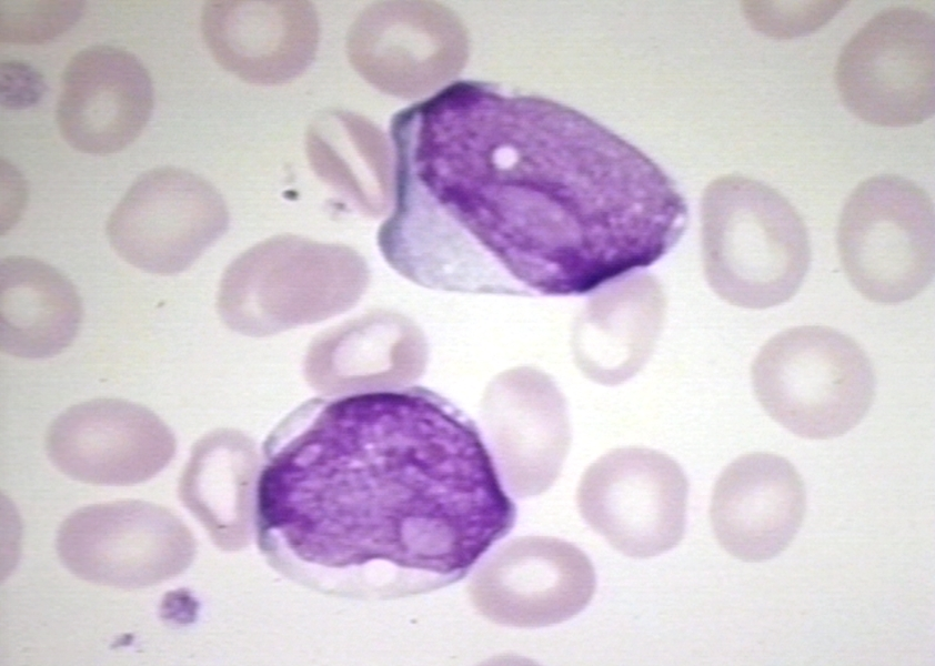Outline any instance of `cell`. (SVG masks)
Listing matches in <instances>:
<instances>
[{"mask_svg":"<svg viewBox=\"0 0 935 666\" xmlns=\"http://www.w3.org/2000/svg\"><path fill=\"white\" fill-rule=\"evenodd\" d=\"M258 548L324 595L382 601L463 579L516 507L475 422L422 386L314 397L262 446Z\"/></svg>","mask_w":935,"mask_h":666,"instance_id":"6da1fadb","label":"cell"},{"mask_svg":"<svg viewBox=\"0 0 935 666\" xmlns=\"http://www.w3.org/2000/svg\"><path fill=\"white\" fill-rule=\"evenodd\" d=\"M496 115L462 212L479 294H585L680 241L686 203L635 147L542 99L503 98Z\"/></svg>","mask_w":935,"mask_h":666,"instance_id":"7a4b0ae2","label":"cell"},{"mask_svg":"<svg viewBox=\"0 0 935 666\" xmlns=\"http://www.w3.org/2000/svg\"><path fill=\"white\" fill-rule=\"evenodd\" d=\"M702 260L711 289L752 310L790 301L808 272L812 251L802 216L773 188L727 175L704 192Z\"/></svg>","mask_w":935,"mask_h":666,"instance_id":"3957f363","label":"cell"},{"mask_svg":"<svg viewBox=\"0 0 935 666\" xmlns=\"http://www.w3.org/2000/svg\"><path fill=\"white\" fill-rule=\"evenodd\" d=\"M756 400L776 423L808 440L854 428L871 408L875 374L851 336L825 325H801L771 337L755 356Z\"/></svg>","mask_w":935,"mask_h":666,"instance_id":"277c9868","label":"cell"},{"mask_svg":"<svg viewBox=\"0 0 935 666\" xmlns=\"http://www.w3.org/2000/svg\"><path fill=\"white\" fill-rule=\"evenodd\" d=\"M844 272L865 299L896 304L914 299L934 276V205L925 190L897 174L861 182L837 226Z\"/></svg>","mask_w":935,"mask_h":666,"instance_id":"5b68a950","label":"cell"},{"mask_svg":"<svg viewBox=\"0 0 935 666\" xmlns=\"http://www.w3.org/2000/svg\"><path fill=\"white\" fill-rule=\"evenodd\" d=\"M935 24L912 7H891L868 20L844 46L835 83L846 109L877 127L922 123L935 107Z\"/></svg>","mask_w":935,"mask_h":666,"instance_id":"8992f818","label":"cell"},{"mask_svg":"<svg viewBox=\"0 0 935 666\" xmlns=\"http://www.w3.org/2000/svg\"><path fill=\"white\" fill-rule=\"evenodd\" d=\"M192 538L165 507L140 500L82 506L59 526L56 551L80 579L117 588L157 585L190 562Z\"/></svg>","mask_w":935,"mask_h":666,"instance_id":"52a82bcc","label":"cell"},{"mask_svg":"<svg viewBox=\"0 0 935 666\" xmlns=\"http://www.w3.org/2000/svg\"><path fill=\"white\" fill-rule=\"evenodd\" d=\"M688 483L668 455L615 448L583 474L576 494L585 522L624 555L647 558L676 546L686 522Z\"/></svg>","mask_w":935,"mask_h":666,"instance_id":"ba28073f","label":"cell"},{"mask_svg":"<svg viewBox=\"0 0 935 666\" xmlns=\"http://www.w3.org/2000/svg\"><path fill=\"white\" fill-rule=\"evenodd\" d=\"M227 224L225 203L208 181L160 167L132 183L108 218L105 233L127 263L169 275L187 268Z\"/></svg>","mask_w":935,"mask_h":666,"instance_id":"9c48e42d","label":"cell"},{"mask_svg":"<svg viewBox=\"0 0 935 666\" xmlns=\"http://www.w3.org/2000/svg\"><path fill=\"white\" fill-rule=\"evenodd\" d=\"M53 466L71 480L130 486L154 477L171 461L175 442L150 408L118 397H99L61 412L46 433Z\"/></svg>","mask_w":935,"mask_h":666,"instance_id":"30bf717a","label":"cell"},{"mask_svg":"<svg viewBox=\"0 0 935 666\" xmlns=\"http://www.w3.org/2000/svg\"><path fill=\"white\" fill-rule=\"evenodd\" d=\"M595 587L594 567L580 548L559 538L533 536L511 541L484 561L469 593L487 619L537 628L577 615Z\"/></svg>","mask_w":935,"mask_h":666,"instance_id":"8fae6325","label":"cell"},{"mask_svg":"<svg viewBox=\"0 0 935 666\" xmlns=\"http://www.w3.org/2000/svg\"><path fill=\"white\" fill-rule=\"evenodd\" d=\"M154 104L150 74L130 51L97 44L67 63L56 108L60 134L76 150L110 154L131 144Z\"/></svg>","mask_w":935,"mask_h":666,"instance_id":"7c38bea8","label":"cell"},{"mask_svg":"<svg viewBox=\"0 0 935 666\" xmlns=\"http://www.w3.org/2000/svg\"><path fill=\"white\" fill-rule=\"evenodd\" d=\"M805 508V486L795 466L781 455L753 452L734 460L718 476L710 518L728 554L757 563L790 546Z\"/></svg>","mask_w":935,"mask_h":666,"instance_id":"4fadbf2b","label":"cell"},{"mask_svg":"<svg viewBox=\"0 0 935 666\" xmlns=\"http://www.w3.org/2000/svg\"><path fill=\"white\" fill-rule=\"evenodd\" d=\"M201 29L222 68L258 84L296 77L313 59L319 34L312 7L298 1H208Z\"/></svg>","mask_w":935,"mask_h":666,"instance_id":"5bb4252c","label":"cell"},{"mask_svg":"<svg viewBox=\"0 0 935 666\" xmlns=\"http://www.w3.org/2000/svg\"><path fill=\"white\" fill-rule=\"evenodd\" d=\"M666 307L661 282L649 273L622 276L600 289L576 324L580 367L604 385L633 377L653 353Z\"/></svg>","mask_w":935,"mask_h":666,"instance_id":"9a60e30c","label":"cell"},{"mask_svg":"<svg viewBox=\"0 0 935 666\" xmlns=\"http://www.w3.org/2000/svg\"><path fill=\"white\" fill-rule=\"evenodd\" d=\"M83 316L73 283L54 266L10 255L0 264V349L20 359L58 355L76 339Z\"/></svg>","mask_w":935,"mask_h":666,"instance_id":"2e32d148","label":"cell"},{"mask_svg":"<svg viewBox=\"0 0 935 666\" xmlns=\"http://www.w3.org/2000/svg\"><path fill=\"white\" fill-rule=\"evenodd\" d=\"M517 400L501 457L502 477L520 497L546 491L559 476L570 445L564 403L552 382L535 371L516 375Z\"/></svg>","mask_w":935,"mask_h":666,"instance_id":"e0dca14e","label":"cell"},{"mask_svg":"<svg viewBox=\"0 0 935 666\" xmlns=\"http://www.w3.org/2000/svg\"><path fill=\"white\" fill-rule=\"evenodd\" d=\"M250 466L244 438L223 431L195 446L182 475V501L222 546H237L243 538Z\"/></svg>","mask_w":935,"mask_h":666,"instance_id":"ac0fdd59","label":"cell"},{"mask_svg":"<svg viewBox=\"0 0 935 666\" xmlns=\"http://www.w3.org/2000/svg\"><path fill=\"white\" fill-rule=\"evenodd\" d=\"M0 39L12 44H43L67 32L82 16L79 0H2Z\"/></svg>","mask_w":935,"mask_h":666,"instance_id":"d6986e66","label":"cell"},{"mask_svg":"<svg viewBox=\"0 0 935 666\" xmlns=\"http://www.w3.org/2000/svg\"><path fill=\"white\" fill-rule=\"evenodd\" d=\"M844 1H750L744 12L755 29L776 39L806 36L826 24Z\"/></svg>","mask_w":935,"mask_h":666,"instance_id":"ffe728a7","label":"cell"},{"mask_svg":"<svg viewBox=\"0 0 935 666\" xmlns=\"http://www.w3.org/2000/svg\"><path fill=\"white\" fill-rule=\"evenodd\" d=\"M1 105L7 110H22L38 103L46 92L44 78L30 63L9 59L1 63Z\"/></svg>","mask_w":935,"mask_h":666,"instance_id":"44dd1931","label":"cell"}]
</instances>
